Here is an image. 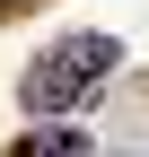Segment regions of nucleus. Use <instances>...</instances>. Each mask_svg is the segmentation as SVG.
I'll return each mask as SVG.
<instances>
[{"instance_id":"1","label":"nucleus","mask_w":149,"mask_h":157,"mask_svg":"<svg viewBox=\"0 0 149 157\" xmlns=\"http://www.w3.org/2000/svg\"><path fill=\"white\" fill-rule=\"evenodd\" d=\"M114 61H123L114 35H62V44H44L18 70V113H26V122H70V113L105 87Z\"/></svg>"},{"instance_id":"2","label":"nucleus","mask_w":149,"mask_h":157,"mask_svg":"<svg viewBox=\"0 0 149 157\" xmlns=\"http://www.w3.org/2000/svg\"><path fill=\"white\" fill-rule=\"evenodd\" d=\"M97 140H88V122H35V131H18V148L9 157H88Z\"/></svg>"}]
</instances>
